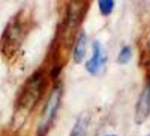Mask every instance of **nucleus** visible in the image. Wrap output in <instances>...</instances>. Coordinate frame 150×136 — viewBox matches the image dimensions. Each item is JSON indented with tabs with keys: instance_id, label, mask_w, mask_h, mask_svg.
Segmentation results:
<instances>
[{
	"instance_id": "1",
	"label": "nucleus",
	"mask_w": 150,
	"mask_h": 136,
	"mask_svg": "<svg viewBox=\"0 0 150 136\" xmlns=\"http://www.w3.org/2000/svg\"><path fill=\"white\" fill-rule=\"evenodd\" d=\"M48 87V78L42 68L35 70L23 83L14 103L15 124H21L42 99Z\"/></svg>"
},
{
	"instance_id": "2",
	"label": "nucleus",
	"mask_w": 150,
	"mask_h": 136,
	"mask_svg": "<svg viewBox=\"0 0 150 136\" xmlns=\"http://www.w3.org/2000/svg\"><path fill=\"white\" fill-rule=\"evenodd\" d=\"M33 20L26 10H20L8 21L0 37V52L7 58H13L20 50L32 28Z\"/></svg>"
},
{
	"instance_id": "3",
	"label": "nucleus",
	"mask_w": 150,
	"mask_h": 136,
	"mask_svg": "<svg viewBox=\"0 0 150 136\" xmlns=\"http://www.w3.org/2000/svg\"><path fill=\"white\" fill-rule=\"evenodd\" d=\"M63 89L61 85H56L50 92L46 103L42 110L36 136H47V133L57 116L61 103Z\"/></svg>"
},
{
	"instance_id": "4",
	"label": "nucleus",
	"mask_w": 150,
	"mask_h": 136,
	"mask_svg": "<svg viewBox=\"0 0 150 136\" xmlns=\"http://www.w3.org/2000/svg\"><path fill=\"white\" fill-rule=\"evenodd\" d=\"M150 114V79L145 85L135 107L134 121L137 125H141L146 121Z\"/></svg>"
},
{
	"instance_id": "5",
	"label": "nucleus",
	"mask_w": 150,
	"mask_h": 136,
	"mask_svg": "<svg viewBox=\"0 0 150 136\" xmlns=\"http://www.w3.org/2000/svg\"><path fill=\"white\" fill-rule=\"evenodd\" d=\"M93 55L92 57L86 63V69L92 75H97L105 65L107 57L104 54L102 44L98 41L93 43Z\"/></svg>"
},
{
	"instance_id": "6",
	"label": "nucleus",
	"mask_w": 150,
	"mask_h": 136,
	"mask_svg": "<svg viewBox=\"0 0 150 136\" xmlns=\"http://www.w3.org/2000/svg\"><path fill=\"white\" fill-rule=\"evenodd\" d=\"M87 35L85 32H81L77 38L73 50V60L76 64H81L85 58L87 51Z\"/></svg>"
},
{
	"instance_id": "7",
	"label": "nucleus",
	"mask_w": 150,
	"mask_h": 136,
	"mask_svg": "<svg viewBox=\"0 0 150 136\" xmlns=\"http://www.w3.org/2000/svg\"><path fill=\"white\" fill-rule=\"evenodd\" d=\"M88 126V118L85 115H81L74 124L70 136H87Z\"/></svg>"
},
{
	"instance_id": "8",
	"label": "nucleus",
	"mask_w": 150,
	"mask_h": 136,
	"mask_svg": "<svg viewBox=\"0 0 150 136\" xmlns=\"http://www.w3.org/2000/svg\"><path fill=\"white\" fill-rule=\"evenodd\" d=\"M98 6L101 13L103 16H109L113 12L115 2L113 0H100L98 1Z\"/></svg>"
},
{
	"instance_id": "9",
	"label": "nucleus",
	"mask_w": 150,
	"mask_h": 136,
	"mask_svg": "<svg viewBox=\"0 0 150 136\" xmlns=\"http://www.w3.org/2000/svg\"><path fill=\"white\" fill-rule=\"evenodd\" d=\"M132 57V49L130 46H125L121 49L118 56H117V62L120 64H127Z\"/></svg>"
},
{
	"instance_id": "10",
	"label": "nucleus",
	"mask_w": 150,
	"mask_h": 136,
	"mask_svg": "<svg viewBox=\"0 0 150 136\" xmlns=\"http://www.w3.org/2000/svg\"><path fill=\"white\" fill-rule=\"evenodd\" d=\"M148 48H149V50H150V39H149V42H148Z\"/></svg>"
},
{
	"instance_id": "11",
	"label": "nucleus",
	"mask_w": 150,
	"mask_h": 136,
	"mask_svg": "<svg viewBox=\"0 0 150 136\" xmlns=\"http://www.w3.org/2000/svg\"><path fill=\"white\" fill-rule=\"evenodd\" d=\"M108 136H117V135H116V134H110V135H108Z\"/></svg>"
},
{
	"instance_id": "12",
	"label": "nucleus",
	"mask_w": 150,
	"mask_h": 136,
	"mask_svg": "<svg viewBox=\"0 0 150 136\" xmlns=\"http://www.w3.org/2000/svg\"><path fill=\"white\" fill-rule=\"evenodd\" d=\"M147 136H150V134H148V135H147Z\"/></svg>"
}]
</instances>
